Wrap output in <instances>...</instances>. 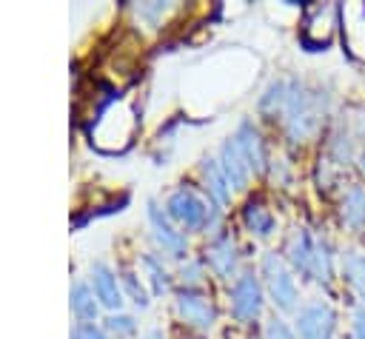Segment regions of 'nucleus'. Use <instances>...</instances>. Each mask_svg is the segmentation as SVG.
<instances>
[{"instance_id": "obj_16", "label": "nucleus", "mask_w": 365, "mask_h": 339, "mask_svg": "<svg viewBox=\"0 0 365 339\" xmlns=\"http://www.w3.org/2000/svg\"><path fill=\"white\" fill-rule=\"evenodd\" d=\"M242 219H245V228H248L251 234H257V236H268V234L274 231V217H271V211H268L265 205H259V202H251V205L245 208Z\"/></svg>"}, {"instance_id": "obj_4", "label": "nucleus", "mask_w": 365, "mask_h": 339, "mask_svg": "<svg viewBox=\"0 0 365 339\" xmlns=\"http://www.w3.org/2000/svg\"><path fill=\"white\" fill-rule=\"evenodd\" d=\"M231 311L242 322H251V319L259 316V311H262V288H259L254 273L237 276V282L231 288Z\"/></svg>"}, {"instance_id": "obj_24", "label": "nucleus", "mask_w": 365, "mask_h": 339, "mask_svg": "<svg viewBox=\"0 0 365 339\" xmlns=\"http://www.w3.org/2000/svg\"><path fill=\"white\" fill-rule=\"evenodd\" d=\"M265 339H294V333L288 330V325L282 322V319H271L268 322V328H265Z\"/></svg>"}, {"instance_id": "obj_15", "label": "nucleus", "mask_w": 365, "mask_h": 339, "mask_svg": "<svg viewBox=\"0 0 365 339\" xmlns=\"http://www.w3.org/2000/svg\"><path fill=\"white\" fill-rule=\"evenodd\" d=\"M202 177H205L208 194H211L217 202H225V199L231 197V185H228L225 174L220 171V162H217V160H205V162H202Z\"/></svg>"}, {"instance_id": "obj_31", "label": "nucleus", "mask_w": 365, "mask_h": 339, "mask_svg": "<svg viewBox=\"0 0 365 339\" xmlns=\"http://www.w3.org/2000/svg\"><path fill=\"white\" fill-rule=\"evenodd\" d=\"M359 125H362V131H365V114H362V117H359Z\"/></svg>"}, {"instance_id": "obj_29", "label": "nucleus", "mask_w": 365, "mask_h": 339, "mask_svg": "<svg viewBox=\"0 0 365 339\" xmlns=\"http://www.w3.org/2000/svg\"><path fill=\"white\" fill-rule=\"evenodd\" d=\"M143 339H165V336H163V330H148Z\"/></svg>"}, {"instance_id": "obj_12", "label": "nucleus", "mask_w": 365, "mask_h": 339, "mask_svg": "<svg viewBox=\"0 0 365 339\" xmlns=\"http://www.w3.org/2000/svg\"><path fill=\"white\" fill-rule=\"evenodd\" d=\"M288 259L294 265V271L311 273V259H314V239L305 228H297L294 236L288 239Z\"/></svg>"}, {"instance_id": "obj_6", "label": "nucleus", "mask_w": 365, "mask_h": 339, "mask_svg": "<svg viewBox=\"0 0 365 339\" xmlns=\"http://www.w3.org/2000/svg\"><path fill=\"white\" fill-rule=\"evenodd\" d=\"M177 313L185 325L197 328V330H208L214 325V308L211 302L202 296V293H194V291H182L177 296Z\"/></svg>"}, {"instance_id": "obj_3", "label": "nucleus", "mask_w": 365, "mask_h": 339, "mask_svg": "<svg viewBox=\"0 0 365 339\" xmlns=\"http://www.w3.org/2000/svg\"><path fill=\"white\" fill-rule=\"evenodd\" d=\"M168 217L177 219L182 228H200V225H208V208L205 202L191 191V188H180L168 197Z\"/></svg>"}, {"instance_id": "obj_22", "label": "nucleus", "mask_w": 365, "mask_h": 339, "mask_svg": "<svg viewBox=\"0 0 365 339\" xmlns=\"http://www.w3.org/2000/svg\"><path fill=\"white\" fill-rule=\"evenodd\" d=\"M108 330L117 333V336H131V333L137 330V322H134L131 316H120V313H114V316H108Z\"/></svg>"}, {"instance_id": "obj_2", "label": "nucleus", "mask_w": 365, "mask_h": 339, "mask_svg": "<svg viewBox=\"0 0 365 339\" xmlns=\"http://www.w3.org/2000/svg\"><path fill=\"white\" fill-rule=\"evenodd\" d=\"M262 273H265V285H268L274 305L282 311H294L297 308V285H294V276L285 268V262L277 254H265L262 256Z\"/></svg>"}, {"instance_id": "obj_10", "label": "nucleus", "mask_w": 365, "mask_h": 339, "mask_svg": "<svg viewBox=\"0 0 365 339\" xmlns=\"http://www.w3.org/2000/svg\"><path fill=\"white\" fill-rule=\"evenodd\" d=\"M91 282H94V296L100 299V305H106L111 311L123 305V293L117 288V276L111 273V268L106 262H94L91 265Z\"/></svg>"}, {"instance_id": "obj_7", "label": "nucleus", "mask_w": 365, "mask_h": 339, "mask_svg": "<svg viewBox=\"0 0 365 339\" xmlns=\"http://www.w3.org/2000/svg\"><path fill=\"white\" fill-rule=\"evenodd\" d=\"M220 171L225 174V179H228V185L231 188H237V191H242L245 185H248V177H251V168H248V162H245V157H242V151L237 148V140L234 137H228L222 145H220Z\"/></svg>"}, {"instance_id": "obj_21", "label": "nucleus", "mask_w": 365, "mask_h": 339, "mask_svg": "<svg viewBox=\"0 0 365 339\" xmlns=\"http://www.w3.org/2000/svg\"><path fill=\"white\" fill-rule=\"evenodd\" d=\"M120 279H123V285H125V291H128L131 302H134V305H140V308H145V305H148V293H145L143 282H137V273H134V271H123V273H120Z\"/></svg>"}, {"instance_id": "obj_25", "label": "nucleus", "mask_w": 365, "mask_h": 339, "mask_svg": "<svg viewBox=\"0 0 365 339\" xmlns=\"http://www.w3.org/2000/svg\"><path fill=\"white\" fill-rule=\"evenodd\" d=\"M331 148H334V154H336V160H339V162H348V160H351V142H348V137L334 134Z\"/></svg>"}, {"instance_id": "obj_11", "label": "nucleus", "mask_w": 365, "mask_h": 339, "mask_svg": "<svg viewBox=\"0 0 365 339\" xmlns=\"http://www.w3.org/2000/svg\"><path fill=\"white\" fill-rule=\"evenodd\" d=\"M208 262L211 268L220 273V276H231L234 268H237V245L231 236H217L211 245H208Z\"/></svg>"}, {"instance_id": "obj_13", "label": "nucleus", "mask_w": 365, "mask_h": 339, "mask_svg": "<svg viewBox=\"0 0 365 339\" xmlns=\"http://www.w3.org/2000/svg\"><path fill=\"white\" fill-rule=\"evenodd\" d=\"M342 219L354 231H362L365 228V188L362 185L348 188V194L342 199Z\"/></svg>"}, {"instance_id": "obj_1", "label": "nucleus", "mask_w": 365, "mask_h": 339, "mask_svg": "<svg viewBox=\"0 0 365 339\" xmlns=\"http://www.w3.org/2000/svg\"><path fill=\"white\" fill-rule=\"evenodd\" d=\"M282 114H285L288 137L294 142H302V140H308L319 128L322 114H325V97H322V91L305 88L302 83H291Z\"/></svg>"}, {"instance_id": "obj_9", "label": "nucleus", "mask_w": 365, "mask_h": 339, "mask_svg": "<svg viewBox=\"0 0 365 339\" xmlns=\"http://www.w3.org/2000/svg\"><path fill=\"white\" fill-rule=\"evenodd\" d=\"M234 140H237V148L242 151V157H245V162H248L251 174H259V171L265 168V151H262L259 131H257L251 122H242V125L237 128Z\"/></svg>"}, {"instance_id": "obj_19", "label": "nucleus", "mask_w": 365, "mask_h": 339, "mask_svg": "<svg viewBox=\"0 0 365 339\" xmlns=\"http://www.w3.org/2000/svg\"><path fill=\"white\" fill-rule=\"evenodd\" d=\"M288 85L291 83H285V80H274L268 88H265V94L259 97V108L262 111H282L285 108V100H288Z\"/></svg>"}, {"instance_id": "obj_30", "label": "nucleus", "mask_w": 365, "mask_h": 339, "mask_svg": "<svg viewBox=\"0 0 365 339\" xmlns=\"http://www.w3.org/2000/svg\"><path fill=\"white\" fill-rule=\"evenodd\" d=\"M359 168H362V174H365V148L359 151Z\"/></svg>"}, {"instance_id": "obj_8", "label": "nucleus", "mask_w": 365, "mask_h": 339, "mask_svg": "<svg viewBox=\"0 0 365 339\" xmlns=\"http://www.w3.org/2000/svg\"><path fill=\"white\" fill-rule=\"evenodd\" d=\"M148 222H151V228H154L157 245H160L165 254H171V256H182V254H185V236L171 228L168 217H165L163 208H157L154 202H148Z\"/></svg>"}, {"instance_id": "obj_20", "label": "nucleus", "mask_w": 365, "mask_h": 339, "mask_svg": "<svg viewBox=\"0 0 365 339\" xmlns=\"http://www.w3.org/2000/svg\"><path fill=\"white\" fill-rule=\"evenodd\" d=\"M143 268H145V273H148V279H151V291H154V293H165V291H168V273H165L163 262H160L154 254H145V256H143Z\"/></svg>"}, {"instance_id": "obj_23", "label": "nucleus", "mask_w": 365, "mask_h": 339, "mask_svg": "<svg viewBox=\"0 0 365 339\" xmlns=\"http://www.w3.org/2000/svg\"><path fill=\"white\" fill-rule=\"evenodd\" d=\"M71 339H108L94 322H80L74 330H71Z\"/></svg>"}, {"instance_id": "obj_28", "label": "nucleus", "mask_w": 365, "mask_h": 339, "mask_svg": "<svg viewBox=\"0 0 365 339\" xmlns=\"http://www.w3.org/2000/svg\"><path fill=\"white\" fill-rule=\"evenodd\" d=\"M354 336L356 339H365V305H359L354 311Z\"/></svg>"}, {"instance_id": "obj_14", "label": "nucleus", "mask_w": 365, "mask_h": 339, "mask_svg": "<svg viewBox=\"0 0 365 339\" xmlns=\"http://www.w3.org/2000/svg\"><path fill=\"white\" fill-rule=\"evenodd\" d=\"M342 273L348 285L365 299V254L362 251H345L342 254Z\"/></svg>"}, {"instance_id": "obj_27", "label": "nucleus", "mask_w": 365, "mask_h": 339, "mask_svg": "<svg viewBox=\"0 0 365 339\" xmlns=\"http://www.w3.org/2000/svg\"><path fill=\"white\" fill-rule=\"evenodd\" d=\"M163 11H165V6H163V3H154V6H137V14H140V17H145L148 23H154Z\"/></svg>"}, {"instance_id": "obj_26", "label": "nucleus", "mask_w": 365, "mask_h": 339, "mask_svg": "<svg viewBox=\"0 0 365 339\" xmlns=\"http://www.w3.org/2000/svg\"><path fill=\"white\" fill-rule=\"evenodd\" d=\"M200 273H202L200 262H185V265L180 268V279H182V282H188V285L200 282Z\"/></svg>"}, {"instance_id": "obj_17", "label": "nucleus", "mask_w": 365, "mask_h": 339, "mask_svg": "<svg viewBox=\"0 0 365 339\" xmlns=\"http://www.w3.org/2000/svg\"><path fill=\"white\" fill-rule=\"evenodd\" d=\"M71 311H74L83 322H88V319L97 316V302H94V293H91L88 285L77 282V285L71 288Z\"/></svg>"}, {"instance_id": "obj_5", "label": "nucleus", "mask_w": 365, "mask_h": 339, "mask_svg": "<svg viewBox=\"0 0 365 339\" xmlns=\"http://www.w3.org/2000/svg\"><path fill=\"white\" fill-rule=\"evenodd\" d=\"M299 339H331L334 333V311L325 302H311L297 313Z\"/></svg>"}, {"instance_id": "obj_18", "label": "nucleus", "mask_w": 365, "mask_h": 339, "mask_svg": "<svg viewBox=\"0 0 365 339\" xmlns=\"http://www.w3.org/2000/svg\"><path fill=\"white\" fill-rule=\"evenodd\" d=\"M311 276L317 282L331 279V248L325 239H314V259H311Z\"/></svg>"}]
</instances>
